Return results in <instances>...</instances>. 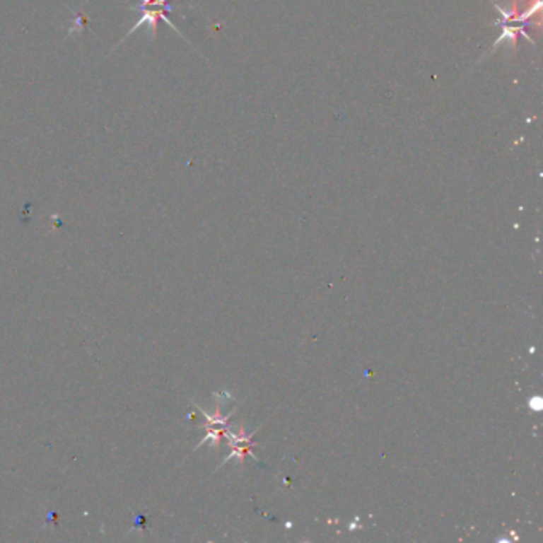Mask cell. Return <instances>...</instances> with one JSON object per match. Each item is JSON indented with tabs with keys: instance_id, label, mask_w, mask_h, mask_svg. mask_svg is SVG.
I'll list each match as a JSON object with an SVG mask.
<instances>
[{
	"instance_id": "cell-1",
	"label": "cell",
	"mask_w": 543,
	"mask_h": 543,
	"mask_svg": "<svg viewBox=\"0 0 543 543\" xmlns=\"http://www.w3.org/2000/svg\"><path fill=\"white\" fill-rule=\"evenodd\" d=\"M132 10H137L139 13H141V20H139L136 26L129 30V34H132L137 29H141L142 24H148L151 30H156L158 21L160 20L168 23L170 28L175 29L174 24L170 23L168 18V13L173 10L169 7L168 0H141V2H139V7H134Z\"/></svg>"
}]
</instances>
